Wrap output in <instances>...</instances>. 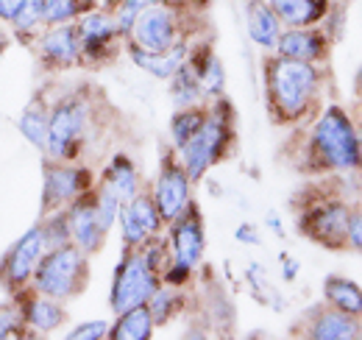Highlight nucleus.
I'll return each instance as SVG.
<instances>
[{
    "instance_id": "28",
    "label": "nucleus",
    "mask_w": 362,
    "mask_h": 340,
    "mask_svg": "<svg viewBox=\"0 0 362 340\" xmlns=\"http://www.w3.org/2000/svg\"><path fill=\"white\" fill-rule=\"evenodd\" d=\"M8 26H11V34L14 37H20V40H37L47 28L42 0H25Z\"/></svg>"
},
{
    "instance_id": "33",
    "label": "nucleus",
    "mask_w": 362,
    "mask_h": 340,
    "mask_svg": "<svg viewBox=\"0 0 362 340\" xmlns=\"http://www.w3.org/2000/svg\"><path fill=\"white\" fill-rule=\"evenodd\" d=\"M40 229H42L45 251H50V249H59V246H67V243H73V240H70V226H67V212H64V210H56V212L42 215V220H40Z\"/></svg>"
},
{
    "instance_id": "43",
    "label": "nucleus",
    "mask_w": 362,
    "mask_h": 340,
    "mask_svg": "<svg viewBox=\"0 0 362 340\" xmlns=\"http://www.w3.org/2000/svg\"><path fill=\"white\" fill-rule=\"evenodd\" d=\"M268 226H271L273 232H279V234H281V220H279V217H276V215H268Z\"/></svg>"
},
{
    "instance_id": "17",
    "label": "nucleus",
    "mask_w": 362,
    "mask_h": 340,
    "mask_svg": "<svg viewBox=\"0 0 362 340\" xmlns=\"http://www.w3.org/2000/svg\"><path fill=\"white\" fill-rule=\"evenodd\" d=\"M17 301L23 307V318H25V327L31 335H53L56 329H62L67 324V307L64 301H56V298H47L31 288L20 290Z\"/></svg>"
},
{
    "instance_id": "1",
    "label": "nucleus",
    "mask_w": 362,
    "mask_h": 340,
    "mask_svg": "<svg viewBox=\"0 0 362 340\" xmlns=\"http://www.w3.org/2000/svg\"><path fill=\"white\" fill-rule=\"evenodd\" d=\"M265 92L276 123H298L315 106L320 92V67L315 62H298L273 53L265 62Z\"/></svg>"
},
{
    "instance_id": "45",
    "label": "nucleus",
    "mask_w": 362,
    "mask_h": 340,
    "mask_svg": "<svg viewBox=\"0 0 362 340\" xmlns=\"http://www.w3.org/2000/svg\"><path fill=\"white\" fill-rule=\"evenodd\" d=\"M357 137H360V151H362V123L357 126Z\"/></svg>"
},
{
    "instance_id": "20",
    "label": "nucleus",
    "mask_w": 362,
    "mask_h": 340,
    "mask_svg": "<svg viewBox=\"0 0 362 340\" xmlns=\"http://www.w3.org/2000/svg\"><path fill=\"white\" fill-rule=\"evenodd\" d=\"M304 329H307L304 335L313 340H354L362 335L360 318L346 315L329 304L313 312V318L307 321Z\"/></svg>"
},
{
    "instance_id": "12",
    "label": "nucleus",
    "mask_w": 362,
    "mask_h": 340,
    "mask_svg": "<svg viewBox=\"0 0 362 340\" xmlns=\"http://www.w3.org/2000/svg\"><path fill=\"white\" fill-rule=\"evenodd\" d=\"M168 246H170V259L184 268L195 271L206 251V232H204V217L195 201L168 223Z\"/></svg>"
},
{
    "instance_id": "41",
    "label": "nucleus",
    "mask_w": 362,
    "mask_h": 340,
    "mask_svg": "<svg viewBox=\"0 0 362 340\" xmlns=\"http://www.w3.org/2000/svg\"><path fill=\"white\" fill-rule=\"evenodd\" d=\"M87 3V8H103V11H112L120 0H84Z\"/></svg>"
},
{
    "instance_id": "19",
    "label": "nucleus",
    "mask_w": 362,
    "mask_h": 340,
    "mask_svg": "<svg viewBox=\"0 0 362 340\" xmlns=\"http://www.w3.org/2000/svg\"><path fill=\"white\" fill-rule=\"evenodd\" d=\"M189 47H192V45L187 42V37H184V40H179L173 47H168V50H162V53H151V50H142V47H136V45L126 42V53H129L132 64L139 67L142 73H148V76H153V79L168 81V79L179 70L181 64L187 62Z\"/></svg>"
},
{
    "instance_id": "23",
    "label": "nucleus",
    "mask_w": 362,
    "mask_h": 340,
    "mask_svg": "<svg viewBox=\"0 0 362 340\" xmlns=\"http://www.w3.org/2000/svg\"><path fill=\"white\" fill-rule=\"evenodd\" d=\"M100 181H106L120 198H123V204L129 201V198H134L136 193L142 190V178H139V170L136 165L132 162V157L129 154H115L109 162H106V168H103V178Z\"/></svg>"
},
{
    "instance_id": "35",
    "label": "nucleus",
    "mask_w": 362,
    "mask_h": 340,
    "mask_svg": "<svg viewBox=\"0 0 362 340\" xmlns=\"http://www.w3.org/2000/svg\"><path fill=\"white\" fill-rule=\"evenodd\" d=\"M42 6H45V26L76 23L87 11L84 0H42Z\"/></svg>"
},
{
    "instance_id": "29",
    "label": "nucleus",
    "mask_w": 362,
    "mask_h": 340,
    "mask_svg": "<svg viewBox=\"0 0 362 340\" xmlns=\"http://www.w3.org/2000/svg\"><path fill=\"white\" fill-rule=\"evenodd\" d=\"M181 304H184L181 288H173V285H165V282H162V285L153 290V296L148 298V312H151V318H153L156 327H165V324H170V321L176 318Z\"/></svg>"
},
{
    "instance_id": "14",
    "label": "nucleus",
    "mask_w": 362,
    "mask_h": 340,
    "mask_svg": "<svg viewBox=\"0 0 362 340\" xmlns=\"http://www.w3.org/2000/svg\"><path fill=\"white\" fill-rule=\"evenodd\" d=\"M76 28L81 40V62H92V64L106 62L115 53L117 42L123 40L117 34L112 11H103V8H87L76 20Z\"/></svg>"
},
{
    "instance_id": "25",
    "label": "nucleus",
    "mask_w": 362,
    "mask_h": 340,
    "mask_svg": "<svg viewBox=\"0 0 362 340\" xmlns=\"http://www.w3.org/2000/svg\"><path fill=\"white\" fill-rule=\"evenodd\" d=\"M153 318L148 312V304H139L134 310H126L117 315L115 324H109V338L112 340H151L153 338Z\"/></svg>"
},
{
    "instance_id": "32",
    "label": "nucleus",
    "mask_w": 362,
    "mask_h": 340,
    "mask_svg": "<svg viewBox=\"0 0 362 340\" xmlns=\"http://www.w3.org/2000/svg\"><path fill=\"white\" fill-rule=\"evenodd\" d=\"M28 327H25V318H23V307L14 296H8V301L0 304V340H17V338H28Z\"/></svg>"
},
{
    "instance_id": "34",
    "label": "nucleus",
    "mask_w": 362,
    "mask_h": 340,
    "mask_svg": "<svg viewBox=\"0 0 362 340\" xmlns=\"http://www.w3.org/2000/svg\"><path fill=\"white\" fill-rule=\"evenodd\" d=\"M156 3H165V0H120V3L112 8V17H115V26H117V34H120L123 40H129L134 20L145 11V8L156 6Z\"/></svg>"
},
{
    "instance_id": "39",
    "label": "nucleus",
    "mask_w": 362,
    "mask_h": 340,
    "mask_svg": "<svg viewBox=\"0 0 362 340\" xmlns=\"http://www.w3.org/2000/svg\"><path fill=\"white\" fill-rule=\"evenodd\" d=\"M23 3H25V0H0V20L8 26V23L14 20V14L20 11Z\"/></svg>"
},
{
    "instance_id": "10",
    "label": "nucleus",
    "mask_w": 362,
    "mask_h": 340,
    "mask_svg": "<svg viewBox=\"0 0 362 340\" xmlns=\"http://www.w3.org/2000/svg\"><path fill=\"white\" fill-rule=\"evenodd\" d=\"M151 196H153V204H156V210L162 215L165 226L170 220H176L189 207V201H192V181H189L187 170L181 165L176 148L162 157V165H159Z\"/></svg>"
},
{
    "instance_id": "2",
    "label": "nucleus",
    "mask_w": 362,
    "mask_h": 340,
    "mask_svg": "<svg viewBox=\"0 0 362 340\" xmlns=\"http://www.w3.org/2000/svg\"><path fill=\"white\" fill-rule=\"evenodd\" d=\"M307 165L313 170H337V173L362 168L357 126L343 106L332 103L317 115L307 142Z\"/></svg>"
},
{
    "instance_id": "37",
    "label": "nucleus",
    "mask_w": 362,
    "mask_h": 340,
    "mask_svg": "<svg viewBox=\"0 0 362 340\" xmlns=\"http://www.w3.org/2000/svg\"><path fill=\"white\" fill-rule=\"evenodd\" d=\"M346 249L362 254V210H351L349 229H346Z\"/></svg>"
},
{
    "instance_id": "15",
    "label": "nucleus",
    "mask_w": 362,
    "mask_h": 340,
    "mask_svg": "<svg viewBox=\"0 0 362 340\" xmlns=\"http://www.w3.org/2000/svg\"><path fill=\"white\" fill-rule=\"evenodd\" d=\"M37 56L47 70H67L81 64V40L76 23L47 26L37 37Z\"/></svg>"
},
{
    "instance_id": "13",
    "label": "nucleus",
    "mask_w": 362,
    "mask_h": 340,
    "mask_svg": "<svg viewBox=\"0 0 362 340\" xmlns=\"http://www.w3.org/2000/svg\"><path fill=\"white\" fill-rule=\"evenodd\" d=\"M117 226H120L123 249H139L153 234H162L165 220H162V215H159L156 204H153V196L148 190H139L134 198H129L120 207Z\"/></svg>"
},
{
    "instance_id": "22",
    "label": "nucleus",
    "mask_w": 362,
    "mask_h": 340,
    "mask_svg": "<svg viewBox=\"0 0 362 340\" xmlns=\"http://www.w3.org/2000/svg\"><path fill=\"white\" fill-rule=\"evenodd\" d=\"M245 26H248V37L251 42L262 50H273L276 47V40L281 34V23L276 17L268 0H248L245 6Z\"/></svg>"
},
{
    "instance_id": "4",
    "label": "nucleus",
    "mask_w": 362,
    "mask_h": 340,
    "mask_svg": "<svg viewBox=\"0 0 362 340\" xmlns=\"http://www.w3.org/2000/svg\"><path fill=\"white\" fill-rule=\"evenodd\" d=\"M87 285H90V254H84L76 243L45 251L31 279V290L64 304L81 296Z\"/></svg>"
},
{
    "instance_id": "3",
    "label": "nucleus",
    "mask_w": 362,
    "mask_h": 340,
    "mask_svg": "<svg viewBox=\"0 0 362 340\" xmlns=\"http://www.w3.org/2000/svg\"><path fill=\"white\" fill-rule=\"evenodd\" d=\"M231 137H234V112H231V103L221 95L212 101V106H206V118L201 128L181 148H176L189 181H201L226 157Z\"/></svg>"
},
{
    "instance_id": "6",
    "label": "nucleus",
    "mask_w": 362,
    "mask_h": 340,
    "mask_svg": "<svg viewBox=\"0 0 362 340\" xmlns=\"http://www.w3.org/2000/svg\"><path fill=\"white\" fill-rule=\"evenodd\" d=\"M162 285L159 271L148 265L139 249H123V256L115 268L112 288H109V307L115 315L134 310L139 304H148L153 290Z\"/></svg>"
},
{
    "instance_id": "16",
    "label": "nucleus",
    "mask_w": 362,
    "mask_h": 340,
    "mask_svg": "<svg viewBox=\"0 0 362 340\" xmlns=\"http://www.w3.org/2000/svg\"><path fill=\"white\" fill-rule=\"evenodd\" d=\"M92 190L84 193V196H78L73 204L64 207L67 226H70V240L90 256L98 254L103 249V243H106V232L100 229V220H98V212H95V196H92Z\"/></svg>"
},
{
    "instance_id": "26",
    "label": "nucleus",
    "mask_w": 362,
    "mask_h": 340,
    "mask_svg": "<svg viewBox=\"0 0 362 340\" xmlns=\"http://www.w3.org/2000/svg\"><path fill=\"white\" fill-rule=\"evenodd\" d=\"M47 118H50V106H47L42 98H37V101H31V103L23 109V115H20V120H17V128H20L23 140H25L28 145H34L37 151H45Z\"/></svg>"
},
{
    "instance_id": "11",
    "label": "nucleus",
    "mask_w": 362,
    "mask_h": 340,
    "mask_svg": "<svg viewBox=\"0 0 362 340\" xmlns=\"http://www.w3.org/2000/svg\"><path fill=\"white\" fill-rule=\"evenodd\" d=\"M179 40H184L179 11L165 0V3H156V6L145 8L136 17L126 42L136 45L142 50H151V53H162V50L173 47Z\"/></svg>"
},
{
    "instance_id": "36",
    "label": "nucleus",
    "mask_w": 362,
    "mask_h": 340,
    "mask_svg": "<svg viewBox=\"0 0 362 340\" xmlns=\"http://www.w3.org/2000/svg\"><path fill=\"white\" fill-rule=\"evenodd\" d=\"M64 338L67 340H103V338H109V324H106V321H84V324H76Z\"/></svg>"
},
{
    "instance_id": "7",
    "label": "nucleus",
    "mask_w": 362,
    "mask_h": 340,
    "mask_svg": "<svg viewBox=\"0 0 362 340\" xmlns=\"http://www.w3.org/2000/svg\"><path fill=\"white\" fill-rule=\"evenodd\" d=\"M45 254V240H42V229L40 223H34L31 229H25L0 259V288L8 296H17L20 290L31 288L34 271L40 265V259Z\"/></svg>"
},
{
    "instance_id": "9",
    "label": "nucleus",
    "mask_w": 362,
    "mask_h": 340,
    "mask_svg": "<svg viewBox=\"0 0 362 340\" xmlns=\"http://www.w3.org/2000/svg\"><path fill=\"white\" fill-rule=\"evenodd\" d=\"M349 217H351V207L346 201L329 198V201L313 204L307 212L298 215V232L323 249L340 251V249H346Z\"/></svg>"
},
{
    "instance_id": "27",
    "label": "nucleus",
    "mask_w": 362,
    "mask_h": 340,
    "mask_svg": "<svg viewBox=\"0 0 362 340\" xmlns=\"http://www.w3.org/2000/svg\"><path fill=\"white\" fill-rule=\"evenodd\" d=\"M170 81V98L176 103V109H187V106H204L206 95L201 89V81H198V73L189 62H184L179 70L168 79Z\"/></svg>"
},
{
    "instance_id": "8",
    "label": "nucleus",
    "mask_w": 362,
    "mask_h": 340,
    "mask_svg": "<svg viewBox=\"0 0 362 340\" xmlns=\"http://www.w3.org/2000/svg\"><path fill=\"white\" fill-rule=\"evenodd\" d=\"M95 187V176L87 165L78 162H53L45 159L42 170V215L64 210L78 196Z\"/></svg>"
},
{
    "instance_id": "24",
    "label": "nucleus",
    "mask_w": 362,
    "mask_h": 340,
    "mask_svg": "<svg viewBox=\"0 0 362 340\" xmlns=\"http://www.w3.org/2000/svg\"><path fill=\"white\" fill-rule=\"evenodd\" d=\"M323 301L346 315L362 318V288L346 276H326L323 279Z\"/></svg>"
},
{
    "instance_id": "31",
    "label": "nucleus",
    "mask_w": 362,
    "mask_h": 340,
    "mask_svg": "<svg viewBox=\"0 0 362 340\" xmlns=\"http://www.w3.org/2000/svg\"><path fill=\"white\" fill-rule=\"evenodd\" d=\"M206 118V106H187V109H176V115L170 118V142L173 148H181Z\"/></svg>"
},
{
    "instance_id": "44",
    "label": "nucleus",
    "mask_w": 362,
    "mask_h": 340,
    "mask_svg": "<svg viewBox=\"0 0 362 340\" xmlns=\"http://www.w3.org/2000/svg\"><path fill=\"white\" fill-rule=\"evenodd\" d=\"M354 89H357V95L362 98V64L357 67V76H354Z\"/></svg>"
},
{
    "instance_id": "30",
    "label": "nucleus",
    "mask_w": 362,
    "mask_h": 340,
    "mask_svg": "<svg viewBox=\"0 0 362 340\" xmlns=\"http://www.w3.org/2000/svg\"><path fill=\"white\" fill-rule=\"evenodd\" d=\"M92 196H95V212H98V220H100V229L109 234L117 226V215H120V207H123V198L106 181H98Z\"/></svg>"
},
{
    "instance_id": "40",
    "label": "nucleus",
    "mask_w": 362,
    "mask_h": 340,
    "mask_svg": "<svg viewBox=\"0 0 362 340\" xmlns=\"http://www.w3.org/2000/svg\"><path fill=\"white\" fill-rule=\"evenodd\" d=\"M281 276H284L287 282H293V279L298 276V262H296V259H290V256H284V265H281Z\"/></svg>"
},
{
    "instance_id": "18",
    "label": "nucleus",
    "mask_w": 362,
    "mask_h": 340,
    "mask_svg": "<svg viewBox=\"0 0 362 340\" xmlns=\"http://www.w3.org/2000/svg\"><path fill=\"white\" fill-rule=\"evenodd\" d=\"M326 47H329V40L317 26H310V28H281L273 53L284 56V59L315 62L317 64V62H323Z\"/></svg>"
},
{
    "instance_id": "38",
    "label": "nucleus",
    "mask_w": 362,
    "mask_h": 340,
    "mask_svg": "<svg viewBox=\"0 0 362 340\" xmlns=\"http://www.w3.org/2000/svg\"><path fill=\"white\" fill-rule=\"evenodd\" d=\"M234 237L240 240V243H259V232H257V226L254 223H243V226H237V232H234Z\"/></svg>"
},
{
    "instance_id": "5",
    "label": "nucleus",
    "mask_w": 362,
    "mask_h": 340,
    "mask_svg": "<svg viewBox=\"0 0 362 340\" xmlns=\"http://www.w3.org/2000/svg\"><path fill=\"white\" fill-rule=\"evenodd\" d=\"M92 106L84 95H67L50 103L47 118L45 159L53 162H78L90 137Z\"/></svg>"
},
{
    "instance_id": "42",
    "label": "nucleus",
    "mask_w": 362,
    "mask_h": 340,
    "mask_svg": "<svg viewBox=\"0 0 362 340\" xmlns=\"http://www.w3.org/2000/svg\"><path fill=\"white\" fill-rule=\"evenodd\" d=\"M8 45H11V34L6 31V23L0 20V56L6 53V47H8Z\"/></svg>"
},
{
    "instance_id": "21",
    "label": "nucleus",
    "mask_w": 362,
    "mask_h": 340,
    "mask_svg": "<svg viewBox=\"0 0 362 340\" xmlns=\"http://www.w3.org/2000/svg\"><path fill=\"white\" fill-rule=\"evenodd\" d=\"M284 28L320 26L329 14V0H268Z\"/></svg>"
}]
</instances>
